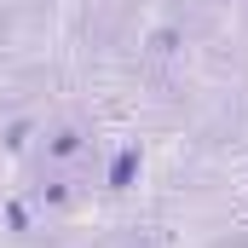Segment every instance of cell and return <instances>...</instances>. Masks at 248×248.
Wrapping results in <instances>:
<instances>
[{
  "instance_id": "5",
  "label": "cell",
  "mask_w": 248,
  "mask_h": 248,
  "mask_svg": "<svg viewBox=\"0 0 248 248\" xmlns=\"http://www.w3.org/2000/svg\"><path fill=\"white\" fill-rule=\"evenodd\" d=\"M6 231H17V237L29 231V208L23 202H6Z\"/></svg>"
},
{
  "instance_id": "3",
  "label": "cell",
  "mask_w": 248,
  "mask_h": 248,
  "mask_svg": "<svg viewBox=\"0 0 248 248\" xmlns=\"http://www.w3.org/2000/svg\"><path fill=\"white\" fill-rule=\"evenodd\" d=\"M179 46H185V35H179L173 23H162V29H150V52H156V58H173Z\"/></svg>"
},
{
  "instance_id": "2",
  "label": "cell",
  "mask_w": 248,
  "mask_h": 248,
  "mask_svg": "<svg viewBox=\"0 0 248 248\" xmlns=\"http://www.w3.org/2000/svg\"><path fill=\"white\" fill-rule=\"evenodd\" d=\"M81 144H87V139H81V127H58V133L46 139V156H52V162H75V156H81Z\"/></svg>"
},
{
  "instance_id": "1",
  "label": "cell",
  "mask_w": 248,
  "mask_h": 248,
  "mask_svg": "<svg viewBox=\"0 0 248 248\" xmlns=\"http://www.w3.org/2000/svg\"><path fill=\"white\" fill-rule=\"evenodd\" d=\"M139 173H144V150H139V144H122V150L110 156L104 185H110V190H133V185H139Z\"/></svg>"
},
{
  "instance_id": "4",
  "label": "cell",
  "mask_w": 248,
  "mask_h": 248,
  "mask_svg": "<svg viewBox=\"0 0 248 248\" xmlns=\"http://www.w3.org/2000/svg\"><path fill=\"white\" fill-rule=\"evenodd\" d=\"M29 133H35V122L23 116V122H12V127H6V139H0V144H6V150H23V144H29Z\"/></svg>"
}]
</instances>
